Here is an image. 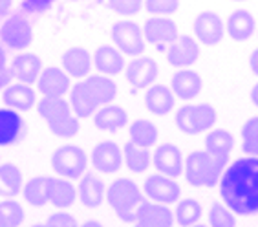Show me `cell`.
Masks as SVG:
<instances>
[{
    "instance_id": "obj_1",
    "label": "cell",
    "mask_w": 258,
    "mask_h": 227,
    "mask_svg": "<svg viewBox=\"0 0 258 227\" xmlns=\"http://www.w3.org/2000/svg\"><path fill=\"white\" fill-rule=\"evenodd\" d=\"M220 194L234 214H258V158L245 156L231 163L220 180Z\"/></svg>"
},
{
    "instance_id": "obj_2",
    "label": "cell",
    "mask_w": 258,
    "mask_h": 227,
    "mask_svg": "<svg viewBox=\"0 0 258 227\" xmlns=\"http://www.w3.org/2000/svg\"><path fill=\"white\" fill-rule=\"evenodd\" d=\"M229 159L214 156L209 150H194L185 159V178L194 187H214L222 180Z\"/></svg>"
},
{
    "instance_id": "obj_3",
    "label": "cell",
    "mask_w": 258,
    "mask_h": 227,
    "mask_svg": "<svg viewBox=\"0 0 258 227\" xmlns=\"http://www.w3.org/2000/svg\"><path fill=\"white\" fill-rule=\"evenodd\" d=\"M37 112L48 123L51 134L57 138H74L81 129L79 118L75 116L70 103L64 99L42 97L40 101H37Z\"/></svg>"
},
{
    "instance_id": "obj_4",
    "label": "cell",
    "mask_w": 258,
    "mask_h": 227,
    "mask_svg": "<svg viewBox=\"0 0 258 227\" xmlns=\"http://www.w3.org/2000/svg\"><path fill=\"white\" fill-rule=\"evenodd\" d=\"M106 200L115 214L123 222L130 223L136 220V212L145 202V196L136 182L130 178H117L106 189Z\"/></svg>"
},
{
    "instance_id": "obj_5",
    "label": "cell",
    "mask_w": 258,
    "mask_h": 227,
    "mask_svg": "<svg viewBox=\"0 0 258 227\" xmlns=\"http://www.w3.org/2000/svg\"><path fill=\"white\" fill-rule=\"evenodd\" d=\"M216 108L209 103H189L181 106L176 114V127L185 136H198L213 130L216 123Z\"/></svg>"
},
{
    "instance_id": "obj_6",
    "label": "cell",
    "mask_w": 258,
    "mask_h": 227,
    "mask_svg": "<svg viewBox=\"0 0 258 227\" xmlns=\"http://www.w3.org/2000/svg\"><path fill=\"white\" fill-rule=\"evenodd\" d=\"M50 163L53 173L59 174L60 178L77 180L85 176L88 158H86L85 150L77 145H62L53 150Z\"/></svg>"
},
{
    "instance_id": "obj_7",
    "label": "cell",
    "mask_w": 258,
    "mask_h": 227,
    "mask_svg": "<svg viewBox=\"0 0 258 227\" xmlns=\"http://www.w3.org/2000/svg\"><path fill=\"white\" fill-rule=\"evenodd\" d=\"M0 42L10 49L22 51L33 42V28L24 13H11L0 26Z\"/></svg>"
},
{
    "instance_id": "obj_8",
    "label": "cell",
    "mask_w": 258,
    "mask_h": 227,
    "mask_svg": "<svg viewBox=\"0 0 258 227\" xmlns=\"http://www.w3.org/2000/svg\"><path fill=\"white\" fill-rule=\"evenodd\" d=\"M112 40L115 48L119 49L123 55H132L139 57L145 53V35L143 28L132 20H119L112 26Z\"/></svg>"
},
{
    "instance_id": "obj_9",
    "label": "cell",
    "mask_w": 258,
    "mask_h": 227,
    "mask_svg": "<svg viewBox=\"0 0 258 227\" xmlns=\"http://www.w3.org/2000/svg\"><path fill=\"white\" fill-rule=\"evenodd\" d=\"M145 40L150 42L158 51H167L174 40L178 39V26L169 17H152L145 22Z\"/></svg>"
},
{
    "instance_id": "obj_10",
    "label": "cell",
    "mask_w": 258,
    "mask_h": 227,
    "mask_svg": "<svg viewBox=\"0 0 258 227\" xmlns=\"http://www.w3.org/2000/svg\"><path fill=\"white\" fill-rule=\"evenodd\" d=\"M158 74V63L152 57H143V55L132 59L124 68V77H126L130 86L136 90L150 88L152 84H156Z\"/></svg>"
},
{
    "instance_id": "obj_11",
    "label": "cell",
    "mask_w": 258,
    "mask_h": 227,
    "mask_svg": "<svg viewBox=\"0 0 258 227\" xmlns=\"http://www.w3.org/2000/svg\"><path fill=\"white\" fill-rule=\"evenodd\" d=\"M152 165L159 174L176 180L183 174L185 159L179 147L172 143H161L156 147L154 154H152Z\"/></svg>"
},
{
    "instance_id": "obj_12",
    "label": "cell",
    "mask_w": 258,
    "mask_h": 227,
    "mask_svg": "<svg viewBox=\"0 0 258 227\" xmlns=\"http://www.w3.org/2000/svg\"><path fill=\"white\" fill-rule=\"evenodd\" d=\"M192 30L194 35H196V39L204 46H216L224 39L225 26L218 13L205 10L202 13H198V17L194 19Z\"/></svg>"
},
{
    "instance_id": "obj_13",
    "label": "cell",
    "mask_w": 258,
    "mask_h": 227,
    "mask_svg": "<svg viewBox=\"0 0 258 227\" xmlns=\"http://www.w3.org/2000/svg\"><path fill=\"white\" fill-rule=\"evenodd\" d=\"M145 194L152 200L154 203H161V205H170V203L178 202L179 194H181V187L174 178L163 176V174H152L145 182Z\"/></svg>"
},
{
    "instance_id": "obj_14",
    "label": "cell",
    "mask_w": 258,
    "mask_h": 227,
    "mask_svg": "<svg viewBox=\"0 0 258 227\" xmlns=\"http://www.w3.org/2000/svg\"><path fill=\"white\" fill-rule=\"evenodd\" d=\"M167 61L174 68L185 70L196 65L200 59V46L198 42L189 35H179L172 44L167 48Z\"/></svg>"
},
{
    "instance_id": "obj_15",
    "label": "cell",
    "mask_w": 258,
    "mask_h": 227,
    "mask_svg": "<svg viewBox=\"0 0 258 227\" xmlns=\"http://www.w3.org/2000/svg\"><path fill=\"white\" fill-rule=\"evenodd\" d=\"M37 90H39L42 97H51V99H64V95L70 90V75L64 70L57 68V66H50V68H42L39 79H37Z\"/></svg>"
},
{
    "instance_id": "obj_16",
    "label": "cell",
    "mask_w": 258,
    "mask_h": 227,
    "mask_svg": "<svg viewBox=\"0 0 258 227\" xmlns=\"http://www.w3.org/2000/svg\"><path fill=\"white\" fill-rule=\"evenodd\" d=\"M123 148L115 141H101L94 147L92 165L103 174H114L123 167Z\"/></svg>"
},
{
    "instance_id": "obj_17",
    "label": "cell",
    "mask_w": 258,
    "mask_h": 227,
    "mask_svg": "<svg viewBox=\"0 0 258 227\" xmlns=\"http://www.w3.org/2000/svg\"><path fill=\"white\" fill-rule=\"evenodd\" d=\"M174 214L167 205L143 202L136 212L134 227H172Z\"/></svg>"
},
{
    "instance_id": "obj_18",
    "label": "cell",
    "mask_w": 258,
    "mask_h": 227,
    "mask_svg": "<svg viewBox=\"0 0 258 227\" xmlns=\"http://www.w3.org/2000/svg\"><path fill=\"white\" fill-rule=\"evenodd\" d=\"M26 134V123L20 112L13 108H0V147L17 145Z\"/></svg>"
},
{
    "instance_id": "obj_19",
    "label": "cell",
    "mask_w": 258,
    "mask_h": 227,
    "mask_svg": "<svg viewBox=\"0 0 258 227\" xmlns=\"http://www.w3.org/2000/svg\"><path fill=\"white\" fill-rule=\"evenodd\" d=\"M10 70L13 77H15L19 83L24 84H35L37 79H39L40 72H42V61H40L39 55L35 53H19L17 57H13L10 65Z\"/></svg>"
},
{
    "instance_id": "obj_20",
    "label": "cell",
    "mask_w": 258,
    "mask_h": 227,
    "mask_svg": "<svg viewBox=\"0 0 258 227\" xmlns=\"http://www.w3.org/2000/svg\"><path fill=\"white\" fill-rule=\"evenodd\" d=\"M92 61H94L97 72L101 75H108V77L119 75L126 68V65H124V55L115 46H110V44L99 46V48L95 49L94 55H92Z\"/></svg>"
},
{
    "instance_id": "obj_21",
    "label": "cell",
    "mask_w": 258,
    "mask_h": 227,
    "mask_svg": "<svg viewBox=\"0 0 258 227\" xmlns=\"http://www.w3.org/2000/svg\"><path fill=\"white\" fill-rule=\"evenodd\" d=\"M202 88H204V81H202L200 74L189 68L176 72L170 79V90L174 92L176 97L183 99V101H190V99L198 97Z\"/></svg>"
},
{
    "instance_id": "obj_22",
    "label": "cell",
    "mask_w": 258,
    "mask_h": 227,
    "mask_svg": "<svg viewBox=\"0 0 258 227\" xmlns=\"http://www.w3.org/2000/svg\"><path fill=\"white\" fill-rule=\"evenodd\" d=\"M83 83H85L90 99L94 101L97 108L110 104L117 95V84L110 79L108 75H88Z\"/></svg>"
},
{
    "instance_id": "obj_23",
    "label": "cell",
    "mask_w": 258,
    "mask_h": 227,
    "mask_svg": "<svg viewBox=\"0 0 258 227\" xmlns=\"http://www.w3.org/2000/svg\"><path fill=\"white\" fill-rule=\"evenodd\" d=\"M2 101L8 108H13L17 112H28L37 104V94L31 88V84L11 83L2 92Z\"/></svg>"
},
{
    "instance_id": "obj_24",
    "label": "cell",
    "mask_w": 258,
    "mask_h": 227,
    "mask_svg": "<svg viewBox=\"0 0 258 227\" xmlns=\"http://www.w3.org/2000/svg\"><path fill=\"white\" fill-rule=\"evenodd\" d=\"M75 198H77V189L72 185L70 180L48 176L46 202L51 203L57 209H68L70 205H74Z\"/></svg>"
},
{
    "instance_id": "obj_25",
    "label": "cell",
    "mask_w": 258,
    "mask_h": 227,
    "mask_svg": "<svg viewBox=\"0 0 258 227\" xmlns=\"http://www.w3.org/2000/svg\"><path fill=\"white\" fill-rule=\"evenodd\" d=\"M92 63L94 61H92L90 51L86 48H81V46H70L62 53V68L74 79L88 77Z\"/></svg>"
},
{
    "instance_id": "obj_26",
    "label": "cell",
    "mask_w": 258,
    "mask_h": 227,
    "mask_svg": "<svg viewBox=\"0 0 258 227\" xmlns=\"http://www.w3.org/2000/svg\"><path fill=\"white\" fill-rule=\"evenodd\" d=\"M174 99H176V95L170 90V86L152 84L145 94V108L150 114L161 118V116H167L174 110V103H176Z\"/></svg>"
},
{
    "instance_id": "obj_27",
    "label": "cell",
    "mask_w": 258,
    "mask_h": 227,
    "mask_svg": "<svg viewBox=\"0 0 258 227\" xmlns=\"http://www.w3.org/2000/svg\"><path fill=\"white\" fill-rule=\"evenodd\" d=\"M94 125L104 132H117L128 125V112L121 104H104L94 114Z\"/></svg>"
},
{
    "instance_id": "obj_28",
    "label": "cell",
    "mask_w": 258,
    "mask_h": 227,
    "mask_svg": "<svg viewBox=\"0 0 258 227\" xmlns=\"http://www.w3.org/2000/svg\"><path fill=\"white\" fill-rule=\"evenodd\" d=\"M77 196H79L81 203L88 209L99 207L103 203L104 196H106V189H104L103 180L97 176V174H90L86 173L79 182V187H77Z\"/></svg>"
},
{
    "instance_id": "obj_29",
    "label": "cell",
    "mask_w": 258,
    "mask_h": 227,
    "mask_svg": "<svg viewBox=\"0 0 258 227\" xmlns=\"http://www.w3.org/2000/svg\"><path fill=\"white\" fill-rule=\"evenodd\" d=\"M254 30H256V20H254L253 13L247 10L233 11L227 19V24H225L227 35L236 42H243V40L251 39Z\"/></svg>"
},
{
    "instance_id": "obj_30",
    "label": "cell",
    "mask_w": 258,
    "mask_h": 227,
    "mask_svg": "<svg viewBox=\"0 0 258 227\" xmlns=\"http://www.w3.org/2000/svg\"><path fill=\"white\" fill-rule=\"evenodd\" d=\"M24 189V178L15 163H0V196L13 198Z\"/></svg>"
},
{
    "instance_id": "obj_31",
    "label": "cell",
    "mask_w": 258,
    "mask_h": 227,
    "mask_svg": "<svg viewBox=\"0 0 258 227\" xmlns=\"http://www.w3.org/2000/svg\"><path fill=\"white\" fill-rule=\"evenodd\" d=\"M128 136H130V141L136 143L138 147L150 148L158 143L159 130L152 121H149V119H136L134 123L130 125Z\"/></svg>"
},
{
    "instance_id": "obj_32",
    "label": "cell",
    "mask_w": 258,
    "mask_h": 227,
    "mask_svg": "<svg viewBox=\"0 0 258 227\" xmlns=\"http://www.w3.org/2000/svg\"><path fill=\"white\" fill-rule=\"evenodd\" d=\"M233 147H234L233 134L225 129L209 130L207 136H205V150L213 152L214 156L229 159L231 158V152H233Z\"/></svg>"
},
{
    "instance_id": "obj_33",
    "label": "cell",
    "mask_w": 258,
    "mask_h": 227,
    "mask_svg": "<svg viewBox=\"0 0 258 227\" xmlns=\"http://www.w3.org/2000/svg\"><path fill=\"white\" fill-rule=\"evenodd\" d=\"M70 106H72V110H74V114L77 116V118H83V119L92 118V116L99 110L94 104V101L90 99L83 81L74 84L72 90H70Z\"/></svg>"
},
{
    "instance_id": "obj_34",
    "label": "cell",
    "mask_w": 258,
    "mask_h": 227,
    "mask_svg": "<svg viewBox=\"0 0 258 227\" xmlns=\"http://www.w3.org/2000/svg\"><path fill=\"white\" fill-rule=\"evenodd\" d=\"M123 159H124V163H126V167H128L132 173L141 174L150 167L152 154H150L149 148L138 147L136 143L128 141V143L123 147Z\"/></svg>"
},
{
    "instance_id": "obj_35",
    "label": "cell",
    "mask_w": 258,
    "mask_h": 227,
    "mask_svg": "<svg viewBox=\"0 0 258 227\" xmlns=\"http://www.w3.org/2000/svg\"><path fill=\"white\" fill-rule=\"evenodd\" d=\"M46 183H48V176H37L31 178L22 189V196L30 205L33 207H42L46 205Z\"/></svg>"
},
{
    "instance_id": "obj_36",
    "label": "cell",
    "mask_w": 258,
    "mask_h": 227,
    "mask_svg": "<svg viewBox=\"0 0 258 227\" xmlns=\"http://www.w3.org/2000/svg\"><path fill=\"white\" fill-rule=\"evenodd\" d=\"M202 218V205L192 198L181 200L176 207V222L181 227H192Z\"/></svg>"
},
{
    "instance_id": "obj_37",
    "label": "cell",
    "mask_w": 258,
    "mask_h": 227,
    "mask_svg": "<svg viewBox=\"0 0 258 227\" xmlns=\"http://www.w3.org/2000/svg\"><path fill=\"white\" fill-rule=\"evenodd\" d=\"M24 222V209L15 200L0 202V227H20Z\"/></svg>"
},
{
    "instance_id": "obj_38",
    "label": "cell",
    "mask_w": 258,
    "mask_h": 227,
    "mask_svg": "<svg viewBox=\"0 0 258 227\" xmlns=\"http://www.w3.org/2000/svg\"><path fill=\"white\" fill-rule=\"evenodd\" d=\"M242 134V150L247 156L258 158V116L247 119L240 129Z\"/></svg>"
},
{
    "instance_id": "obj_39",
    "label": "cell",
    "mask_w": 258,
    "mask_h": 227,
    "mask_svg": "<svg viewBox=\"0 0 258 227\" xmlns=\"http://www.w3.org/2000/svg\"><path fill=\"white\" fill-rule=\"evenodd\" d=\"M209 227H236L234 212L225 203L214 202L209 209Z\"/></svg>"
},
{
    "instance_id": "obj_40",
    "label": "cell",
    "mask_w": 258,
    "mask_h": 227,
    "mask_svg": "<svg viewBox=\"0 0 258 227\" xmlns=\"http://www.w3.org/2000/svg\"><path fill=\"white\" fill-rule=\"evenodd\" d=\"M106 4L121 17H134L143 10V0H106Z\"/></svg>"
},
{
    "instance_id": "obj_41",
    "label": "cell",
    "mask_w": 258,
    "mask_h": 227,
    "mask_svg": "<svg viewBox=\"0 0 258 227\" xmlns=\"http://www.w3.org/2000/svg\"><path fill=\"white\" fill-rule=\"evenodd\" d=\"M145 8L154 17H169L179 8V0H145Z\"/></svg>"
},
{
    "instance_id": "obj_42",
    "label": "cell",
    "mask_w": 258,
    "mask_h": 227,
    "mask_svg": "<svg viewBox=\"0 0 258 227\" xmlns=\"http://www.w3.org/2000/svg\"><path fill=\"white\" fill-rule=\"evenodd\" d=\"M33 227H79L75 218L68 212H55L44 223H35Z\"/></svg>"
},
{
    "instance_id": "obj_43",
    "label": "cell",
    "mask_w": 258,
    "mask_h": 227,
    "mask_svg": "<svg viewBox=\"0 0 258 227\" xmlns=\"http://www.w3.org/2000/svg\"><path fill=\"white\" fill-rule=\"evenodd\" d=\"M55 4V0H22V13H44Z\"/></svg>"
},
{
    "instance_id": "obj_44",
    "label": "cell",
    "mask_w": 258,
    "mask_h": 227,
    "mask_svg": "<svg viewBox=\"0 0 258 227\" xmlns=\"http://www.w3.org/2000/svg\"><path fill=\"white\" fill-rule=\"evenodd\" d=\"M11 81H13V74H11V70L8 68L6 72H2V74H0V92H4V90L10 86Z\"/></svg>"
},
{
    "instance_id": "obj_45",
    "label": "cell",
    "mask_w": 258,
    "mask_h": 227,
    "mask_svg": "<svg viewBox=\"0 0 258 227\" xmlns=\"http://www.w3.org/2000/svg\"><path fill=\"white\" fill-rule=\"evenodd\" d=\"M249 66H251V72L258 77V48L253 49V53L249 57Z\"/></svg>"
},
{
    "instance_id": "obj_46",
    "label": "cell",
    "mask_w": 258,
    "mask_h": 227,
    "mask_svg": "<svg viewBox=\"0 0 258 227\" xmlns=\"http://www.w3.org/2000/svg\"><path fill=\"white\" fill-rule=\"evenodd\" d=\"M13 6V0H0V17H8Z\"/></svg>"
},
{
    "instance_id": "obj_47",
    "label": "cell",
    "mask_w": 258,
    "mask_h": 227,
    "mask_svg": "<svg viewBox=\"0 0 258 227\" xmlns=\"http://www.w3.org/2000/svg\"><path fill=\"white\" fill-rule=\"evenodd\" d=\"M8 68H10V65H8V53H6L4 46H0V74L6 72Z\"/></svg>"
},
{
    "instance_id": "obj_48",
    "label": "cell",
    "mask_w": 258,
    "mask_h": 227,
    "mask_svg": "<svg viewBox=\"0 0 258 227\" xmlns=\"http://www.w3.org/2000/svg\"><path fill=\"white\" fill-rule=\"evenodd\" d=\"M251 101H253L254 106H258V83L251 88Z\"/></svg>"
},
{
    "instance_id": "obj_49",
    "label": "cell",
    "mask_w": 258,
    "mask_h": 227,
    "mask_svg": "<svg viewBox=\"0 0 258 227\" xmlns=\"http://www.w3.org/2000/svg\"><path fill=\"white\" fill-rule=\"evenodd\" d=\"M79 227H104L101 222H97V220H86V222H83Z\"/></svg>"
},
{
    "instance_id": "obj_50",
    "label": "cell",
    "mask_w": 258,
    "mask_h": 227,
    "mask_svg": "<svg viewBox=\"0 0 258 227\" xmlns=\"http://www.w3.org/2000/svg\"><path fill=\"white\" fill-rule=\"evenodd\" d=\"M192 227H209V225H202V223H196V225H192Z\"/></svg>"
},
{
    "instance_id": "obj_51",
    "label": "cell",
    "mask_w": 258,
    "mask_h": 227,
    "mask_svg": "<svg viewBox=\"0 0 258 227\" xmlns=\"http://www.w3.org/2000/svg\"><path fill=\"white\" fill-rule=\"evenodd\" d=\"M233 2H245V0H233Z\"/></svg>"
}]
</instances>
